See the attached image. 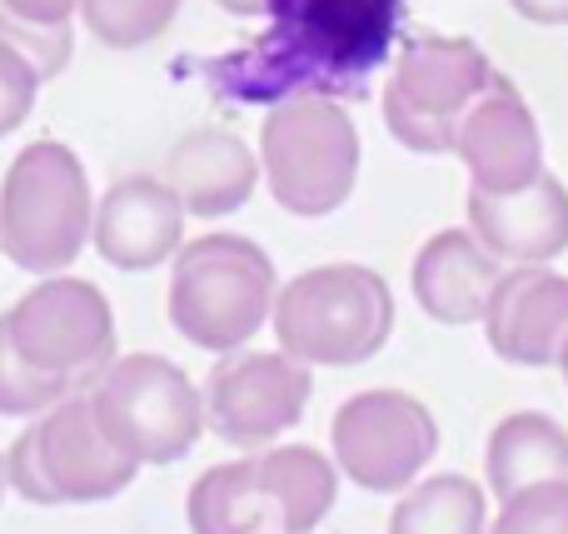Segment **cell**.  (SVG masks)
<instances>
[{
	"instance_id": "6da1fadb",
	"label": "cell",
	"mask_w": 568,
	"mask_h": 534,
	"mask_svg": "<svg viewBox=\"0 0 568 534\" xmlns=\"http://www.w3.org/2000/svg\"><path fill=\"white\" fill-rule=\"evenodd\" d=\"M404 0H270L265 30L250 46L200 60L220 100L280 105L290 95L359 100L389 60Z\"/></svg>"
},
{
	"instance_id": "7a4b0ae2",
	"label": "cell",
	"mask_w": 568,
	"mask_h": 534,
	"mask_svg": "<svg viewBox=\"0 0 568 534\" xmlns=\"http://www.w3.org/2000/svg\"><path fill=\"white\" fill-rule=\"evenodd\" d=\"M339 495V465L310 445L215 465L190 490L195 534H314Z\"/></svg>"
},
{
	"instance_id": "3957f363",
	"label": "cell",
	"mask_w": 568,
	"mask_h": 534,
	"mask_svg": "<svg viewBox=\"0 0 568 534\" xmlns=\"http://www.w3.org/2000/svg\"><path fill=\"white\" fill-rule=\"evenodd\" d=\"M95 230V195L80 155L60 140H36L0 180V255L26 275H60Z\"/></svg>"
},
{
	"instance_id": "277c9868",
	"label": "cell",
	"mask_w": 568,
	"mask_h": 534,
	"mask_svg": "<svg viewBox=\"0 0 568 534\" xmlns=\"http://www.w3.org/2000/svg\"><path fill=\"white\" fill-rule=\"evenodd\" d=\"M275 265L245 235H200L180 245L170 275V320L210 355L245 350L275 310Z\"/></svg>"
},
{
	"instance_id": "5b68a950",
	"label": "cell",
	"mask_w": 568,
	"mask_h": 534,
	"mask_svg": "<svg viewBox=\"0 0 568 534\" xmlns=\"http://www.w3.org/2000/svg\"><path fill=\"white\" fill-rule=\"evenodd\" d=\"M275 340L300 365H364L394 330V295L369 265H320L275 295Z\"/></svg>"
},
{
	"instance_id": "8992f818",
	"label": "cell",
	"mask_w": 568,
	"mask_h": 534,
	"mask_svg": "<svg viewBox=\"0 0 568 534\" xmlns=\"http://www.w3.org/2000/svg\"><path fill=\"white\" fill-rule=\"evenodd\" d=\"M260 175L280 210L300 220L334 215L359 180V130L329 95H290L260 125Z\"/></svg>"
},
{
	"instance_id": "52a82bcc",
	"label": "cell",
	"mask_w": 568,
	"mask_h": 534,
	"mask_svg": "<svg viewBox=\"0 0 568 534\" xmlns=\"http://www.w3.org/2000/svg\"><path fill=\"white\" fill-rule=\"evenodd\" d=\"M135 460L105 435L90 390H75L50 405L26 435L10 445V490L30 505H95L115 500L135 480Z\"/></svg>"
},
{
	"instance_id": "ba28073f",
	"label": "cell",
	"mask_w": 568,
	"mask_h": 534,
	"mask_svg": "<svg viewBox=\"0 0 568 534\" xmlns=\"http://www.w3.org/2000/svg\"><path fill=\"white\" fill-rule=\"evenodd\" d=\"M499 80L494 60L464 36H409L384 85V125L414 155H449L464 110Z\"/></svg>"
},
{
	"instance_id": "9c48e42d",
	"label": "cell",
	"mask_w": 568,
	"mask_h": 534,
	"mask_svg": "<svg viewBox=\"0 0 568 534\" xmlns=\"http://www.w3.org/2000/svg\"><path fill=\"white\" fill-rule=\"evenodd\" d=\"M105 435L135 465H175L205 430V390L190 385L180 365L160 355L110 360L90 385Z\"/></svg>"
},
{
	"instance_id": "30bf717a",
	"label": "cell",
	"mask_w": 568,
	"mask_h": 534,
	"mask_svg": "<svg viewBox=\"0 0 568 534\" xmlns=\"http://www.w3.org/2000/svg\"><path fill=\"white\" fill-rule=\"evenodd\" d=\"M16 350L60 385L80 390L115 360V315L90 280L50 275L6 310Z\"/></svg>"
},
{
	"instance_id": "8fae6325",
	"label": "cell",
	"mask_w": 568,
	"mask_h": 534,
	"mask_svg": "<svg viewBox=\"0 0 568 534\" xmlns=\"http://www.w3.org/2000/svg\"><path fill=\"white\" fill-rule=\"evenodd\" d=\"M334 465L369 495H404L439 450L434 415L404 390H364L329 425Z\"/></svg>"
},
{
	"instance_id": "7c38bea8",
	"label": "cell",
	"mask_w": 568,
	"mask_h": 534,
	"mask_svg": "<svg viewBox=\"0 0 568 534\" xmlns=\"http://www.w3.org/2000/svg\"><path fill=\"white\" fill-rule=\"evenodd\" d=\"M304 405L310 365L284 350H230L205 380V425L235 450H260L294 430Z\"/></svg>"
},
{
	"instance_id": "4fadbf2b",
	"label": "cell",
	"mask_w": 568,
	"mask_h": 534,
	"mask_svg": "<svg viewBox=\"0 0 568 534\" xmlns=\"http://www.w3.org/2000/svg\"><path fill=\"white\" fill-rule=\"evenodd\" d=\"M449 155L464 160L469 190H519L544 175V135L529 100L509 75H499L454 130Z\"/></svg>"
},
{
	"instance_id": "5bb4252c",
	"label": "cell",
	"mask_w": 568,
	"mask_h": 534,
	"mask_svg": "<svg viewBox=\"0 0 568 534\" xmlns=\"http://www.w3.org/2000/svg\"><path fill=\"white\" fill-rule=\"evenodd\" d=\"M479 325L504 365H559L568 340V275H554L549 265H509Z\"/></svg>"
},
{
	"instance_id": "9a60e30c",
	"label": "cell",
	"mask_w": 568,
	"mask_h": 534,
	"mask_svg": "<svg viewBox=\"0 0 568 534\" xmlns=\"http://www.w3.org/2000/svg\"><path fill=\"white\" fill-rule=\"evenodd\" d=\"M185 215L180 195L170 190L165 175H125L105 190V200L95 205V240L100 260L115 270H155L170 255H180L185 245Z\"/></svg>"
},
{
	"instance_id": "2e32d148",
	"label": "cell",
	"mask_w": 568,
	"mask_h": 534,
	"mask_svg": "<svg viewBox=\"0 0 568 534\" xmlns=\"http://www.w3.org/2000/svg\"><path fill=\"white\" fill-rule=\"evenodd\" d=\"M469 230L504 265H549L568 250V190L544 170L519 190H469Z\"/></svg>"
},
{
	"instance_id": "e0dca14e",
	"label": "cell",
	"mask_w": 568,
	"mask_h": 534,
	"mask_svg": "<svg viewBox=\"0 0 568 534\" xmlns=\"http://www.w3.org/2000/svg\"><path fill=\"white\" fill-rule=\"evenodd\" d=\"M504 275V260L474 230H439L414 255L409 285L434 325H479L489 295Z\"/></svg>"
},
{
	"instance_id": "ac0fdd59",
	"label": "cell",
	"mask_w": 568,
	"mask_h": 534,
	"mask_svg": "<svg viewBox=\"0 0 568 534\" xmlns=\"http://www.w3.org/2000/svg\"><path fill=\"white\" fill-rule=\"evenodd\" d=\"M165 180L190 215L220 220V215H235V210L255 195L260 155L240 135H230V130L205 125L170 150Z\"/></svg>"
},
{
	"instance_id": "d6986e66",
	"label": "cell",
	"mask_w": 568,
	"mask_h": 534,
	"mask_svg": "<svg viewBox=\"0 0 568 534\" xmlns=\"http://www.w3.org/2000/svg\"><path fill=\"white\" fill-rule=\"evenodd\" d=\"M544 480H568V435L559 420L539 415V410H519V415L499 420L484 445V490L494 500H509Z\"/></svg>"
},
{
	"instance_id": "ffe728a7",
	"label": "cell",
	"mask_w": 568,
	"mask_h": 534,
	"mask_svg": "<svg viewBox=\"0 0 568 534\" xmlns=\"http://www.w3.org/2000/svg\"><path fill=\"white\" fill-rule=\"evenodd\" d=\"M489 490L469 475H429L404 490L389 515V534H484Z\"/></svg>"
},
{
	"instance_id": "44dd1931",
	"label": "cell",
	"mask_w": 568,
	"mask_h": 534,
	"mask_svg": "<svg viewBox=\"0 0 568 534\" xmlns=\"http://www.w3.org/2000/svg\"><path fill=\"white\" fill-rule=\"evenodd\" d=\"M185 0H80L85 30L110 50H140L165 36Z\"/></svg>"
},
{
	"instance_id": "7402d4cb",
	"label": "cell",
	"mask_w": 568,
	"mask_h": 534,
	"mask_svg": "<svg viewBox=\"0 0 568 534\" xmlns=\"http://www.w3.org/2000/svg\"><path fill=\"white\" fill-rule=\"evenodd\" d=\"M65 395H75V390L60 385V380H50V375H40V370L16 350L6 315H0V415H16V420L20 415H45V410L60 405Z\"/></svg>"
},
{
	"instance_id": "603a6c76",
	"label": "cell",
	"mask_w": 568,
	"mask_h": 534,
	"mask_svg": "<svg viewBox=\"0 0 568 534\" xmlns=\"http://www.w3.org/2000/svg\"><path fill=\"white\" fill-rule=\"evenodd\" d=\"M484 534H568V480H544L499 500V515Z\"/></svg>"
},
{
	"instance_id": "cb8c5ba5",
	"label": "cell",
	"mask_w": 568,
	"mask_h": 534,
	"mask_svg": "<svg viewBox=\"0 0 568 534\" xmlns=\"http://www.w3.org/2000/svg\"><path fill=\"white\" fill-rule=\"evenodd\" d=\"M0 40H10L45 80L70 66V20L65 26H50V20H26L0 6Z\"/></svg>"
},
{
	"instance_id": "d4e9b609",
	"label": "cell",
	"mask_w": 568,
	"mask_h": 534,
	"mask_svg": "<svg viewBox=\"0 0 568 534\" xmlns=\"http://www.w3.org/2000/svg\"><path fill=\"white\" fill-rule=\"evenodd\" d=\"M40 85H45V75L10 40H0V140L26 125V115L36 110Z\"/></svg>"
},
{
	"instance_id": "484cf974",
	"label": "cell",
	"mask_w": 568,
	"mask_h": 534,
	"mask_svg": "<svg viewBox=\"0 0 568 534\" xmlns=\"http://www.w3.org/2000/svg\"><path fill=\"white\" fill-rule=\"evenodd\" d=\"M6 10H16V16L26 20H50V26H65V20H75L80 0H0Z\"/></svg>"
},
{
	"instance_id": "4316f807",
	"label": "cell",
	"mask_w": 568,
	"mask_h": 534,
	"mask_svg": "<svg viewBox=\"0 0 568 534\" xmlns=\"http://www.w3.org/2000/svg\"><path fill=\"white\" fill-rule=\"evenodd\" d=\"M534 26H568V0H509Z\"/></svg>"
},
{
	"instance_id": "83f0119b",
	"label": "cell",
	"mask_w": 568,
	"mask_h": 534,
	"mask_svg": "<svg viewBox=\"0 0 568 534\" xmlns=\"http://www.w3.org/2000/svg\"><path fill=\"white\" fill-rule=\"evenodd\" d=\"M225 16H240V20H260L270 10V0H215Z\"/></svg>"
},
{
	"instance_id": "f1b7e54d",
	"label": "cell",
	"mask_w": 568,
	"mask_h": 534,
	"mask_svg": "<svg viewBox=\"0 0 568 534\" xmlns=\"http://www.w3.org/2000/svg\"><path fill=\"white\" fill-rule=\"evenodd\" d=\"M559 370H564V385H568V340H564V350H559Z\"/></svg>"
},
{
	"instance_id": "f546056e",
	"label": "cell",
	"mask_w": 568,
	"mask_h": 534,
	"mask_svg": "<svg viewBox=\"0 0 568 534\" xmlns=\"http://www.w3.org/2000/svg\"><path fill=\"white\" fill-rule=\"evenodd\" d=\"M6 485H10V475H6V460H0V500H6Z\"/></svg>"
}]
</instances>
